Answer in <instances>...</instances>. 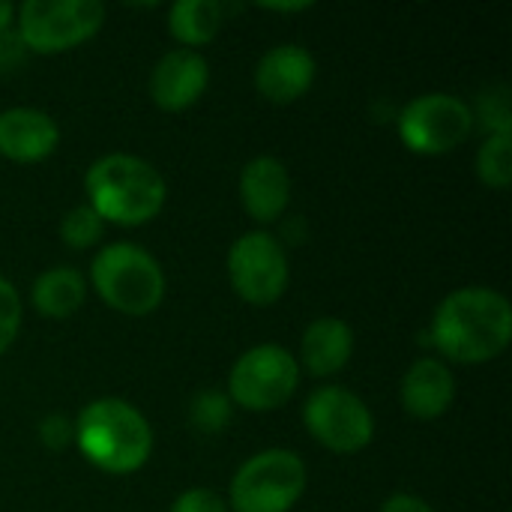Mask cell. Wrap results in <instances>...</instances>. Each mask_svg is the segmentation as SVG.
Listing matches in <instances>:
<instances>
[{"mask_svg": "<svg viewBox=\"0 0 512 512\" xmlns=\"http://www.w3.org/2000/svg\"><path fill=\"white\" fill-rule=\"evenodd\" d=\"M306 480V462L294 450H261L231 477L228 507L234 512H291L306 492Z\"/></svg>", "mask_w": 512, "mask_h": 512, "instance_id": "cell-5", "label": "cell"}, {"mask_svg": "<svg viewBox=\"0 0 512 512\" xmlns=\"http://www.w3.org/2000/svg\"><path fill=\"white\" fill-rule=\"evenodd\" d=\"M297 387H300L297 357L288 348L273 345V342L243 351L228 372L231 405L252 411V414L279 411L282 405L294 399Z\"/></svg>", "mask_w": 512, "mask_h": 512, "instance_id": "cell-6", "label": "cell"}, {"mask_svg": "<svg viewBox=\"0 0 512 512\" xmlns=\"http://www.w3.org/2000/svg\"><path fill=\"white\" fill-rule=\"evenodd\" d=\"M381 512H435V507H432L429 501H423L420 495L396 492V495H390V498L381 504Z\"/></svg>", "mask_w": 512, "mask_h": 512, "instance_id": "cell-27", "label": "cell"}, {"mask_svg": "<svg viewBox=\"0 0 512 512\" xmlns=\"http://www.w3.org/2000/svg\"><path fill=\"white\" fill-rule=\"evenodd\" d=\"M60 144L57 120L30 105L0 111V156L12 162H42Z\"/></svg>", "mask_w": 512, "mask_h": 512, "instance_id": "cell-14", "label": "cell"}, {"mask_svg": "<svg viewBox=\"0 0 512 512\" xmlns=\"http://www.w3.org/2000/svg\"><path fill=\"white\" fill-rule=\"evenodd\" d=\"M27 57V48L18 36V30H0V75L15 72Z\"/></svg>", "mask_w": 512, "mask_h": 512, "instance_id": "cell-26", "label": "cell"}, {"mask_svg": "<svg viewBox=\"0 0 512 512\" xmlns=\"http://www.w3.org/2000/svg\"><path fill=\"white\" fill-rule=\"evenodd\" d=\"M39 441L48 447V450H66L72 441H75V426L63 417V414H48L39 420V429H36Z\"/></svg>", "mask_w": 512, "mask_h": 512, "instance_id": "cell-24", "label": "cell"}, {"mask_svg": "<svg viewBox=\"0 0 512 512\" xmlns=\"http://www.w3.org/2000/svg\"><path fill=\"white\" fill-rule=\"evenodd\" d=\"M21 318H24V309H21L18 288L0 276V354H6L12 348V342L18 339Z\"/></svg>", "mask_w": 512, "mask_h": 512, "instance_id": "cell-23", "label": "cell"}, {"mask_svg": "<svg viewBox=\"0 0 512 512\" xmlns=\"http://www.w3.org/2000/svg\"><path fill=\"white\" fill-rule=\"evenodd\" d=\"M75 426V441L81 456L114 477L135 474L153 456V426L126 399L102 396L81 408Z\"/></svg>", "mask_w": 512, "mask_h": 512, "instance_id": "cell-3", "label": "cell"}, {"mask_svg": "<svg viewBox=\"0 0 512 512\" xmlns=\"http://www.w3.org/2000/svg\"><path fill=\"white\" fill-rule=\"evenodd\" d=\"M426 336L441 351V357L453 363H492L512 342L510 297L486 285L456 288L435 306Z\"/></svg>", "mask_w": 512, "mask_h": 512, "instance_id": "cell-1", "label": "cell"}, {"mask_svg": "<svg viewBox=\"0 0 512 512\" xmlns=\"http://www.w3.org/2000/svg\"><path fill=\"white\" fill-rule=\"evenodd\" d=\"M303 423L309 435L339 456H354L375 441V414L351 390L324 384L312 390L303 405Z\"/></svg>", "mask_w": 512, "mask_h": 512, "instance_id": "cell-10", "label": "cell"}, {"mask_svg": "<svg viewBox=\"0 0 512 512\" xmlns=\"http://www.w3.org/2000/svg\"><path fill=\"white\" fill-rule=\"evenodd\" d=\"M225 24V6L219 0H177L168 6V33L183 48H201L219 36Z\"/></svg>", "mask_w": 512, "mask_h": 512, "instance_id": "cell-18", "label": "cell"}, {"mask_svg": "<svg viewBox=\"0 0 512 512\" xmlns=\"http://www.w3.org/2000/svg\"><path fill=\"white\" fill-rule=\"evenodd\" d=\"M102 231H105V222L99 219V213L84 201V204H75L63 213L60 219V240L69 246V249H90L102 240Z\"/></svg>", "mask_w": 512, "mask_h": 512, "instance_id": "cell-21", "label": "cell"}, {"mask_svg": "<svg viewBox=\"0 0 512 512\" xmlns=\"http://www.w3.org/2000/svg\"><path fill=\"white\" fill-rule=\"evenodd\" d=\"M168 512H228V504L213 489H186Z\"/></svg>", "mask_w": 512, "mask_h": 512, "instance_id": "cell-25", "label": "cell"}, {"mask_svg": "<svg viewBox=\"0 0 512 512\" xmlns=\"http://www.w3.org/2000/svg\"><path fill=\"white\" fill-rule=\"evenodd\" d=\"M471 111H474V126L480 123L486 135H512V99L507 84L483 87Z\"/></svg>", "mask_w": 512, "mask_h": 512, "instance_id": "cell-20", "label": "cell"}, {"mask_svg": "<svg viewBox=\"0 0 512 512\" xmlns=\"http://www.w3.org/2000/svg\"><path fill=\"white\" fill-rule=\"evenodd\" d=\"M15 30L27 51L60 54L93 39L105 24L99 0H24L15 9Z\"/></svg>", "mask_w": 512, "mask_h": 512, "instance_id": "cell-7", "label": "cell"}, {"mask_svg": "<svg viewBox=\"0 0 512 512\" xmlns=\"http://www.w3.org/2000/svg\"><path fill=\"white\" fill-rule=\"evenodd\" d=\"M318 63L306 45L279 42L267 48L255 66V87L273 105H291L306 96L315 84Z\"/></svg>", "mask_w": 512, "mask_h": 512, "instance_id": "cell-11", "label": "cell"}, {"mask_svg": "<svg viewBox=\"0 0 512 512\" xmlns=\"http://www.w3.org/2000/svg\"><path fill=\"white\" fill-rule=\"evenodd\" d=\"M258 9H267V12H306V9H312V3L309 0H291V3H258Z\"/></svg>", "mask_w": 512, "mask_h": 512, "instance_id": "cell-28", "label": "cell"}, {"mask_svg": "<svg viewBox=\"0 0 512 512\" xmlns=\"http://www.w3.org/2000/svg\"><path fill=\"white\" fill-rule=\"evenodd\" d=\"M225 273L234 294L249 306H273L291 282L288 252L270 231L240 234L228 249Z\"/></svg>", "mask_w": 512, "mask_h": 512, "instance_id": "cell-9", "label": "cell"}, {"mask_svg": "<svg viewBox=\"0 0 512 512\" xmlns=\"http://www.w3.org/2000/svg\"><path fill=\"white\" fill-rule=\"evenodd\" d=\"M84 192L99 219L120 228L153 222L168 201L162 171L135 153H105L93 159L84 171Z\"/></svg>", "mask_w": 512, "mask_h": 512, "instance_id": "cell-2", "label": "cell"}, {"mask_svg": "<svg viewBox=\"0 0 512 512\" xmlns=\"http://www.w3.org/2000/svg\"><path fill=\"white\" fill-rule=\"evenodd\" d=\"M399 399L414 420H438L456 402V375L444 360L420 357L402 375Z\"/></svg>", "mask_w": 512, "mask_h": 512, "instance_id": "cell-15", "label": "cell"}, {"mask_svg": "<svg viewBox=\"0 0 512 512\" xmlns=\"http://www.w3.org/2000/svg\"><path fill=\"white\" fill-rule=\"evenodd\" d=\"M396 132L411 153L441 156L474 132V111L456 93H420L399 111Z\"/></svg>", "mask_w": 512, "mask_h": 512, "instance_id": "cell-8", "label": "cell"}, {"mask_svg": "<svg viewBox=\"0 0 512 512\" xmlns=\"http://www.w3.org/2000/svg\"><path fill=\"white\" fill-rule=\"evenodd\" d=\"M12 18H15V6L6 3V0H0V30H9Z\"/></svg>", "mask_w": 512, "mask_h": 512, "instance_id": "cell-29", "label": "cell"}, {"mask_svg": "<svg viewBox=\"0 0 512 512\" xmlns=\"http://www.w3.org/2000/svg\"><path fill=\"white\" fill-rule=\"evenodd\" d=\"M354 357V330L348 321L324 315L315 318L300 339V360L315 378L339 375Z\"/></svg>", "mask_w": 512, "mask_h": 512, "instance_id": "cell-16", "label": "cell"}, {"mask_svg": "<svg viewBox=\"0 0 512 512\" xmlns=\"http://www.w3.org/2000/svg\"><path fill=\"white\" fill-rule=\"evenodd\" d=\"M87 297V279L75 267H48L33 279L30 303L42 318H72Z\"/></svg>", "mask_w": 512, "mask_h": 512, "instance_id": "cell-17", "label": "cell"}, {"mask_svg": "<svg viewBox=\"0 0 512 512\" xmlns=\"http://www.w3.org/2000/svg\"><path fill=\"white\" fill-rule=\"evenodd\" d=\"M90 285L96 297L129 318H144L156 312L165 300V270L138 243H105L90 264Z\"/></svg>", "mask_w": 512, "mask_h": 512, "instance_id": "cell-4", "label": "cell"}, {"mask_svg": "<svg viewBox=\"0 0 512 512\" xmlns=\"http://www.w3.org/2000/svg\"><path fill=\"white\" fill-rule=\"evenodd\" d=\"M207 84H210L207 57L195 48H171L156 60L147 90L162 111H183L204 96Z\"/></svg>", "mask_w": 512, "mask_h": 512, "instance_id": "cell-12", "label": "cell"}, {"mask_svg": "<svg viewBox=\"0 0 512 512\" xmlns=\"http://www.w3.org/2000/svg\"><path fill=\"white\" fill-rule=\"evenodd\" d=\"M240 204L258 225H273L291 204V174L279 156H255L240 168Z\"/></svg>", "mask_w": 512, "mask_h": 512, "instance_id": "cell-13", "label": "cell"}, {"mask_svg": "<svg viewBox=\"0 0 512 512\" xmlns=\"http://www.w3.org/2000/svg\"><path fill=\"white\" fill-rule=\"evenodd\" d=\"M477 177L489 189H507L512 183V135H486L477 150Z\"/></svg>", "mask_w": 512, "mask_h": 512, "instance_id": "cell-19", "label": "cell"}, {"mask_svg": "<svg viewBox=\"0 0 512 512\" xmlns=\"http://www.w3.org/2000/svg\"><path fill=\"white\" fill-rule=\"evenodd\" d=\"M231 417H234V405H231L228 393H219V390H201L189 405L192 426L207 435L222 432L231 423Z\"/></svg>", "mask_w": 512, "mask_h": 512, "instance_id": "cell-22", "label": "cell"}]
</instances>
